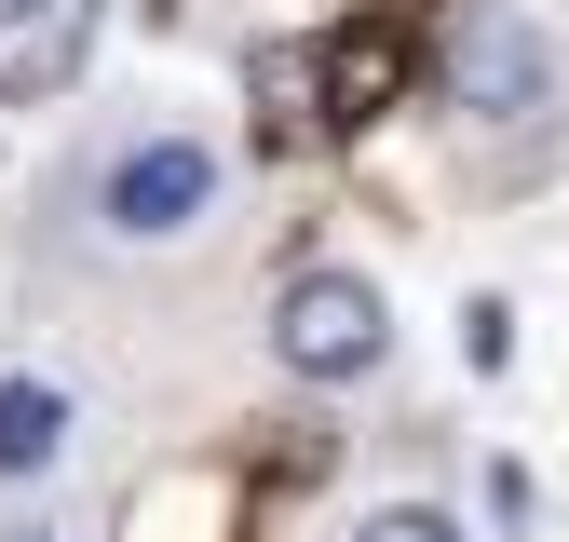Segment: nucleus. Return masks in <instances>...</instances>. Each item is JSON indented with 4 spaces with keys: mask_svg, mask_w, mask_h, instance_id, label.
<instances>
[{
    "mask_svg": "<svg viewBox=\"0 0 569 542\" xmlns=\"http://www.w3.org/2000/svg\"><path fill=\"white\" fill-rule=\"evenodd\" d=\"M96 231L109 244H177V231H203L218 218V150H203L190 122H150V136H122V150L96 163Z\"/></svg>",
    "mask_w": 569,
    "mask_h": 542,
    "instance_id": "f257e3e1",
    "label": "nucleus"
},
{
    "mask_svg": "<svg viewBox=\"0 0 569 542\" xmlns=\"http://www.w3.org/2000/svg\"><path fill=\"white\" fill-rule=\"evenodd\" d=\"M448 109L488 122V136H516L556 109V28L529 14V0H475V14L448 28Z\"/></svg>",
    "mask_w": 569,
    "mask_h": 542,
    "instance_id": "f03ea898",
    "label": "nucleus"
},
{
    "mask_svg": "<svg viewBox=\"0 0 569 542\" xmlns=\"http://www.w3.org/2000/svg\"><path fill=\"white\" fill-rule=\"evenodd\" d=\"M380 353H393V312H380L367 271H284V299H271V367L284 380L339 393V380H367Z\"/></svg>",
    "mask_w": 569,
    "mask_h": 542,
    "instance_id": "7ed1b4c3",
    "label": "nucleus"
},
{
    "mask_svg": "<svg viewBox=\"0 0 569 542\" xmlns=\"http://www.w3.org/2000/svg\"><path fill=\"white\" fill-rule=\"evenodd\" d=\"M68 461V393L54 380H0V474H54Z\"/></svg>",
    "mask_w": 569,
    "mask_h": 542,
    "instance_id": "20e7f679",
    "label": "nucleus"
},
{
    "mask_svg": "<svg viewBox=\"0 0 569 542\" xmlns=\"http://www.w3.org/2000/svg\"><path fill=\"white\" fill-rule=\"evenodd\" d=\"M352 542H475V529H461L448 502H380V515L352 529Z\"/></svg>",
    "mask_w": 569,
    "mask_h": 542,
    "instance_id": "39448f33",
    "label": "nucleus"
},
{
    "mask_svg": "<svg viewBox=\"0 0 569 542\" xmlns=\"http://www.w3.org/2000/svg\"><path fill=\"white\" fill-rule=\"evenodd\" d=\"M54 14H68V0H0V41H41Z\"/></svg>",
    "mask_w": 569,
    "mask_h": 542,
    "instance_id": "423d86ee",
    "label": "nucleus"
},
{
    "mask_svg": "<svg viewBox=\"0 0 569 542\" xmlns=\"http://www.w3.org/2000/svg\"><path fill=\"white\" fill-rule=\"evenodd\" d=\"M14 542H68V529H14Z\"/></svg>",
    "mask_w": 569,
    "mask_h": 542,
    "instance_id": "0eeeda50",
    "label": "nucleus"
}]
</instances>
